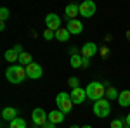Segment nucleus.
I'll return each mask as SVG.
<instances>
[{
	"instance_id": "nucleus-15",
	"label": "nucleus",
	"mask_w": 130,
	"mask_h": 128,
	"mask_svg": "<svg viewBox=\"0 0 130 128\" xmlns=\"http://www.w3.org/2000/svg\"><path fill=\"white\" fill-rule=\"evenodd\" d=\"M18 118V111L14 107H5L2 111V119H5V121H12V119Z\"/></svg>"
},
{
	"instance_id": "nucleus-19",
	"label": "nucleus",
	"mask_w": 130,
	"mask_h": 128,
	"mask_svg": "<svg viewBox=\"0 0 130 128\" xmlns=\"http://www.w3.org/2000/svg\"><path fill=\"white\" fill-rule=\"evenodd\" d=\"M28 125H26V121L24 119H21V118H16V119H12L10 121V125L9 128H26Z\"/></svg>"
},
{
	"instance_id": "nucleus-24",
	"label": "nucleus",
	"mask_w": 130,
	"mask_h": 128,
	"mask_svg": "<svg viewBox=\"0 0 130 128\" xmlns=\"http://www.w3.org/2000/svg\"><path fill=\"white\" fill-rule=\"evenodd\" d=\"M43 38H45V40H52V38H56V31H52V30H45V31H43Z\"/></svg>"
},
{
	"instance_id": "nucleus-27",
	"label": "nucleus",
	"mask_w": 130,
	"mask_h": 128,
	"mask_svg": "<svg viewBox=\"0 0 130 128\" xmlns=\"http://www.w3.org/2000/svg\"><path fill=\"white\" fill-rule=\"evenodd\" d=\"M42 128H56V125H54V123H50V121H47V123H45Z\"/></svg>"
},
{
	"instance_id": "nucleus-1",
	"label": "nucleus",
	"mask_w": 130,
	"mask_h": 128,
	"mask_svg": "<svg viewBox=\"0 0 130 128\" xmlns=\"http://www.w3.org/2000/svg\"><path fill=\"white\" fill-rule=\"evenodd\" d=\"M26 76H28V75H26V68H24V66H10V68L5 71V78L9 80L10 83H14V85L21 83Z\"/></svg>"
},
{
	"instance_id": "nucleus-3",
	"label": "nucleus",
	"mask_w": 130,
	"mask_h": 128,
	"mask_svg": "<svg viewBox=\"0 0 130 128\" xmlns=\"http://www.w3.org/2000/svg\"><path fill=\"white\" fill-rule=\"evenodd\" d=\"M56 106H57V109H59L61 113H70L71 107H73L71 95H70V94H66V92L57 94V97H56Z\"/></svg>"
},
{
	"instance_id": "nucleus-31",
	"label": "nucleus",
	"mask_w": 130,
	"mask_h": 128,
	"mask_svg": "<svg viewBox=\"0 0 130 128\" xmlns=\"http://www.w3.org/2000/svg\"><path fill=\"white\" fill-rule=\"evenodd\" d=\"M82 128H92V126H90V125H83Z\"/></svg>"
},
{
	"instance_id": "nucleus-10",
	"label": "nucleus",
	"mask_w": 130,
	"mask_h": 128,
	"mask_svg": "<svg viewBox=\"0 0 130 128\" xmlns=\"http://www.w3.org/2000/svg\"><path fill=\"white\" fill-rule=\"evenodd\" d=\"M95 52H97V45H95L94 42L83 43V47H82V56H83L85 59H90L92 56H95Z\"/></svg>"
},
{
	"instance_id": "nucleus-26",
	"label": "nucleus",
	"mask_w": 130,
	"mask_h": 128,
	"mask_svg": "<svg viewBox=\"0 0 130 128\" xmlns=\"http://www.w3.org/2000/svg\"><path fill=\"white\" fill-rule=\"evenodd\" d=\"M89 66H90V61L83 57V62H82V68H89Z\"/></svg>"
},
{
	"instance_id": "nucleus-30",
	"label": "nucleus",
	"mask_w": 130,
	"mask_h": 128,
	"mask_svg": "<svg viewBox=\"0 0 130 128\" xmlns=\"http://www.w3.org/2000/svg\"><path fill=\"white\" fill-rule=\"evenodd\" d=\"M70 128H82L80 125H73V126H70Z\"/></svg>"
},
{
	"instance_id": "nucleus-21",
	"label": "nucleus",
	"mask_w": 130,
	"mask_h": 128,
	"mask_svg": "<svg viewBox=\"0 0 130 128\" xmlns=\"http://www.w3.org/2000/svg\"><path fill=\"white\" fill-rule=\"evenodd\" d=\"M106 94H108V100H111V99H118V95H120V94H118V90L115 88V87H109Z\"/></svg>"
},
{
	"instance_id": "nucleus-25",
	"label": "nucleus",
	"mask_w": 130,
	"mask_h": 128,
	"mask_svg": "<svg viewBox=\"0 0 130 128\" xmlns=\"http://www.w3.org/2000/svg\"><path fill=\"white\" fill-rule=\"evenodd\" d=\"M68 85H70L71 88H78V78H76V76H71V78L68 80Z\"/></svg>"
},
{
	"instance_id": "nucleus-18",
	"label": "nucleus",
	"mask_w": 130,
	"mask_h": 128,
	"mask_svg": "<svg viewBox=\"0 0 130 128\" xmlns=\"http://www.w3.org/2000/svg\"><path fill=\"white\" fill-rule=\"evenodd\" d=\"M70 62H71V66H73L75 69H80L82 68V62H83V57H82V56H78V54H73Z\"/></svg>"
},
{
	"instance_id": "nucleus-6",
	"label": "nucleus",
	"mask_w": 130,
	"mask_h": 128,
	"mask_svg": "<svg viewBox=\"0 0 130 128\" xmlns=\"http://www.w3.org/2000/svg\"><path fill=\"white\" fill-rule=\"evenodd\" d=\"M95 10H97V7H95V4L92 0H85V2L80 4V14L83 17H92L95 14Z\"/></svg>"
},
{
	"instance_id": "nucleus-17",
	"label": "nucleus",
	"mask_w": 130,
	"mask_h": 128,
	"mask_svg": "<svg viewBox=\"0 0 130 128\" xmlns=\"http://www.w3.org/2000/svg\"><path fill=\"white\" fill-rule=\"evenodd\" d=\"M18 61H19L21 66H24V68H26V66H30L31 62H33V61H31V56L28 54V52H23V54L19 56V59H18Z\"/></svg>"
},
{
	"instance_id": "nucleus-12",
	"label": "nucleus",
	"mask_w": 130,
	"mask_h": 128,
	"mask_svg": "<svg viewBox=\"0 0 130 128\" xmlns=\"http://www.w3.org/2000/svg\"><path fill=\"white\" fill-rule=\"evenodd\" d=\"M66 17H70V21H73L78 14H80V5H76V4H70V5H66Z\"/></svg>"
},
{
	"instance_id": "nucleus-11",
	"label": "nucleus",
	"mask_w": 130,
	"mask_h": 128,
	"mask_svg": "<svg viewBox=\"0 0 130 128\" xmlns=\"http://www.w3.org/2000/svg\"><path fill=\"white\" fill-rule=\"evenodd\" d=\"M66 28H68V31H70L71 35H80L82 31H83V24H82L78 19H73V21L68 23V26H66Z\"/></svg>"
},
{
	"instance_id": "nucleus-22",
	"label": "nucleus",
	"mask_w": 130,
	"mask_h": 128,
	"mask_svg": "<svg viewBox=\"0 0 130 128\" xmlns=\"http://www.w3.org/2000/svg\"><path fill=\"white\" fill-rule=\"evenodd\" d=\"M127 121L125 119H113L111 121V128H125Z\"/></svg>"
},
{
	"instance_id": "nucleus-4",
	"label": "nucleus",
	"mask_w": 130,
	"mask_h": 128,
	"mask_svg": "<svg viewBox=\"0 0 130 128\" xmlns=\"http://www.w3.org/2000/svg\"><path fill=\"white\" fill-rule=\"evenodd\" d=\"M109 113H111V106L108 99H101L97 102H94V114L97 118H106Z\"/></svg>"
},
{
	"instance_id": "nucleus-20",
	"label": "nucleus",
	"mask_w": 130,
	"mask_h": 128,
	"mask_svg": "<svg viewBox=\"0 0 130 128\" xmlns=\"http://www.w3.org/2000/svg\"><path fill=\"white\" fill-rule=\"evenodd\" d=\"M19 59V54L16 52L14 49H10L5 52V61H9V62H14V61H18Z\"/></svg>"
},
{
	"instance_id": "nucleus-29",
	"label": "nucleus",
	"mask_w": 130,
	"mask_h": 128,
	"mask_svg": "<svg viewBox=\"0 0 130 128\" xmlns=\"http://www.w3.org/2000/svg\"><path fill=\"white\" fill-rule=\"evenodd\" d=\"M125 121H127V126H130V113L127 114V118H125Z\"/></svg>"
},
{
	"instance_id": "nucleus-9",
	"label": "nucleus",
	"mask_w": 130,
	"mask_h": 128,
	"mask_svg": "<svg viewBox=\"0 0 130 128\" xmlns=\"http://www.w3.org/2000/svg\"><path fill=\"white\" fill-rule=\"evenodd\" d=\"M71 100H73V104H82L85 99H87V90L78 87V88H73L71 90Z\"/></svg>"
},
{
	"instance_id": "nucleus-16",
	"label": "nucleus",
	"mask_w": 130,
	"mask_h": 128,
	"mask_svg": "<svg viewBox=\"0 0 130 128\" xmlns=\"http://www.w3.org/2000/svg\"><path fill=\"white\" fill-rule=\"evenodd\" d=\"M70 31H68V28H59V30L56 31V40H59V42H68V38H70Z\"/></svg>"
},
{
	"instance_id": "nucleus-23",
	"label": "nucleus",
	"mask_w": 130,
	"mask_h": 128,
	"mask_svg": "<svg viewBox=\"0 0 130 128\" xmlns=\"http://www.w3.org/2000/svg\"><path fill=\"white\" fill-rule=\"evenodd\" d=\"M9 9H5V7H2L0 9V19H2V23H5V21L9 19Z\"/></svg>"
},
{
	"instance_id": "nucleus-32",
	"label": "nucleus",
	"mask_w": 130,
	"mask_h": 128,
	"mask_svg": "<svg viewBox=\"0 0 130 128\" xmlns=\"http://www.w3.org/2000/svg\"><path fill=\"white\" fill-rule=\"evenodd\" d=\"M125 128H130V126H125Z\"/></svg>"
},
{
	"instance_id": "nucleus-14",
	"label": "nucleus",
	"mask_w": 130,
	"mask_h": 128,
	"mask_svg": "<svg viewBox=\"0 0 130 128\" xmlns=\"http://www.w3.org/2000/svg\"><path fill=\"white\" fill-rule=\"evenodd\" d=\"M118 104H120L121 107H128L130 106V90H123L120 92V95H118Z\"/></svg>"
},
{
	"instance_id": "nucleus-5",
	"label": "nucleus",
	"mask_w": 130,
	"mask_h": 128,
	"mask_svg": "<svg viewBox=\"0 0 130 128\" xmlns=\"http://www.w3.org/2000/svg\"><path fill=\"white\" fill-rule=\"evenodd\" d=\"M31 119H33V123H35L37 126H43V125L47 123V119H49V114L42 107H37L31 113Z\"/></svg>"
},
{
	"instance_id": "nucleus-2",
	"label": "nucleus",
	"mask_w": 130,
	"mask_h": 128,
	"mask_svg": "<svg viewBox=\"0 0 130 128\" xmlns=\"http://www.w3.org/2000/svg\"><path fill=\"white\" fill-rule=\"evenodd\" d=\"M87 99H92L94 102H97L101 99H104V94H106V87L99 83V81H92L87 85Z\"/></svg>"
},
{
	"instance_id": "nucleus-28",
	"label": "nucleus",
	"mask_w": 130,
	"mask_h": 128,
	"mask_svg": "<svg viewBox=\"0 0 130 128\" xmlns=\"http://www.w3.org/2000/svg\"><path fill=\"white\" fill-rule=\"evenodd\" d=\"M14 50H16V52H18V54H23V49H21V45H16V47H14Z\"/></svg>"
},
{
	"instance_id": "nucleus-13",
	"label": "nucleus",
	"mask_w": 130,
	"mask_h": 128,
	"mask_svg": "<svg viewBox=\"0 0 130 128\" xmlns=\"http://www.w3.org/2000/svg\"><path fill=\"white\" fill-rule=\"evenodd\" d=\"M49 121L50 123H54V125H59L64 121V113H61L59 109L57 111H50L49 113Z\"/></svg>"
},
{
	"instance_id": "nucleus-7",
	"label": "nucleus",
	"mask_w": 130,
	"mask_h": 128,
	"mask_svg": "<svg viewBox=\"0 0 130 128\" xmlns=\"http://www.w3.org/2000/svg\"><path fill=\"white\" fill-rule=\"evenodd\" d=\"M45 24H47V30L57 31L61 28V17L57 16V14H47V17H45Z\"/></svg>"
},
{
	"instance_id": "nucleus-8",
	"label": "nucleus",
	"mask_w": 130,
	"mask_h": 128,
	"mask_svg": "<svg viewBox=\"0 0 130 128\" xmlns=\"http://www.w3.org/2000/svg\"><path fill=\"white\" fill-rule=\"evenodd\" d=\"M42 73H43V69H42L40 64L31 62L30 66H26V75H28V78H31V80H38L42 76Z\"/></svg>"
}]
</instances>
